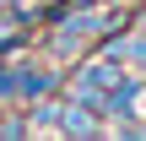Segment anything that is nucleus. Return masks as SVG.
<instances>
[{"instance_id": "nucleus-1", "label": "nucleus", "mask_w": 146, "mask_h": 141, "mask_svg": "<svg viewBox=\"0 0 146 141\" xmlns=\"http://www.w3.org/2000/svg\"><path fill=\"white\" fill-rule=\"evenodd\" d=\"M65 114H70V120H65V130H70V136H92V130H98V125H92L81 109H65Z\"/></svg>"}, {"instance_id": "nucleus-2", "label": "nucleus", "mask_w": 146, "mask_h": 141, "mask_svg": "<svg viewBox=\"0 0 146 141\" xmlns=\"http://www.w3.org/2000/svg\"><path fill=\"white\" fill-rule=\"evenodd\" d=\"M0 5H5V0H0Z\"/></svg>"}]
</instances>
